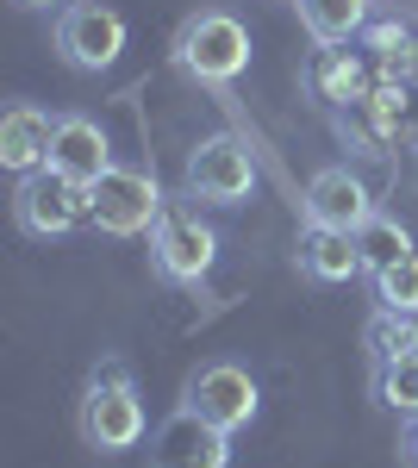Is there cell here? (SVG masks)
<instances>
[{"mask_svg":"<svg viewBox=\"0 0 418 468\" xmlns=\"http://www.w3.org/2000/svg\"><path fill=\"white\" fill-rule=\"evenodd\" d=\"M144 425H150V419H144L132 368H125V362H101V368L88 375V388H81V406H75L81 443L101 450V456H125V450L144 443Z\"/></svg>","mask_w":418,"mask_h":468,"instance_id":"6da1fadb","label":"cell"},{"mask_svg":"<svg viewBox=\"0 0 418 468\" xmlns=\"http://www.w3.org/2000/svg\"><path fill=\"white\" fill-rule=\"evenodd\" d=\"M175 69L194 75L200 88H225V81H238L250 69V32L244 19H231V13H188L181 19V32H175Z\"/></svg>","mask_w":418,"mask_h":468,"instance_id":"7a4b0ae2","label":"cell"},{"mask_svg":"<svg viewBox=\"0 0 418 468\" xmlns=\"http://www.w3.org/2000/svg\"><path fill=\"white\" fill-rule=\"evenodd\" d=\"M256 187V156L238 132H212L188 150L181 163V200H200V207H238Z\"/></svg>","mask_w":418,"mask_h":468,"instance_id":"3957f363","label":"cell"},{"mask_svg":"<svg viewBox=\"0 0 418 468\" xmlns=\"http://www.w3.org/2000/svg\"><path fill=\"white\" fill-rule=\"evenodd\" d=\"M88 200H94V231H106V238H144V231H156V218L169 213L156 176L132 169V163H113L88 187Z\"/></svg>","mask_w":418,"mask_h":468,"instance_id":"277c9868","label":"cell"},{"mask_svg":"<svg viewBox=\"0 0 418 468\" xmlns=\"http://www.w3.org/2000/svg\"><path fill=\"white\" fill-rule=\"evenodd\" d=\"M13 218H19L26 238L50 244V238H70L75 225H94V200H88L81 181L57 176V169H32L13 187Z\"/></svg>","mask_w":418,"mask_h":468,"instance_id":"5b68a950","label":"cell"},{"mask_svg":"<svg viewBox=\"0 0 418 468\" xmlns=\"http://www.w3.org/2000/svg\"><path fill=\"white\" fill-rule=\"evenodd\" d=\"M150 262L163 282H207L219 262V231L200 218V207H169L150 231Z\"/></svg>","mask_w":418,"mask_h":468,"instance_id":"8992f818","label":"cell"},{"mask_svg":"<svg viewBox=\"0 0 418 468\" xmlns=\"http://www.w3.org/2000/svg\"><path fill=\"white\" fill-rule=\"evenodd\" d=\"M57 50H63V63L81 75H101L119 63V50H125V19L106 6V0H70L63 13H57Z\"/></svg>","mask_w":418,"mask_h":468,"instance_id":"52a82bcc","label":"cell"},{"mask_svg":"<svg viewBox=\"0 0 418 468\" xmlns=\"http://www.w3.org/2000/svg\"><path fill=\"white\" fill-rule=\"evenodd\" d=\"M181 406L200 412L219 431H244L250 419H256V406H263V394H256L250 368H238V362H200L188 375V388H181Z\"/></svg>","mask_w":418,"mask_h":468,"instance_id":"ba28073f","label":"cell"},{"mask_svg":"<svg viewBox=\"0 0 418 468\" xmlns=\"http://www.w3.org/2000/svg\"><path fill=\"white\" fill-rule=\"evenodd\" d=\"M225 463H231V431L207 425L188 406H175L150 431V468H225Z\"/></svg>","mask_w":418,"mask_h":468,"instance_id":"9c48e42d","label":"cell"},{"mask_svg":"<svg viewBox=\"0 0 418 468\" xmlns=\"http://www.w3.org/2000/svg\"><path fill=\"white\" fill-rule=\"evenodd\" d=\"M300 213H306V225L362 231V225L375 218V200H369L362 176H349L344 163H331V169H318V176L306 181V200H300Z\"/></svg>","mask_w":418,"mask_h":468,"instance_id":"30bf717a","label":"cell"},{"mask_svg":"<svg viewBox=\"0 0 418 468\" xmlns=\"http://www.w3.org/2000/svg\"><path fill=\"white\" fill-rule=\"evenodd\" d=\"M44 169L81 181V187H94V181L113 169L106 125H101V119H88V112H63V119H57V132H50V163H44Z\"/></svg>","mask_w":418,"mask_h":468,"instance_id":"8fae6325","label":"cell"},{"mask_svg":"<svg viewBox=\"0 0 418 468\" xmlns=\"http://www.w3.org/2000/svg\"><path fill=\"white\" fill-rule=\"evenodd\" d=\"M300 275L318 282V288H338V282L369 275V269H362V244H356V231L306 225V231H300Z\"/></svg>","mask_w":418,"mask_h":468,"instance_id":"7c38bea8","label":"cell"},{"mask_svg":"<svg viewBox=\"0 0 418 468\" xmlns=\"http://www.w3.org/2000/svg\"><path fill=\"white\" fill-rule=\"evenodd\" d=\"M50 132H57V119L38 107H6V119H0V163L13 169V176H32V169H44L50 163Z\"/></svg>","mask_w":418,"mask_h":468,"instance_id":"4fadbf2b","label":"cell"},{"mask_svg":"<svg viewBox=\"0 0 418 468\" xmlns=\"http://www.w3.org/2000/svg\"><path fill=\"white\" fill-rule=\"evenodd\" d=\"M306 88H313L318 101H331V107H356L375 81H369V69L349 57V50H338V44H325L313 57V69H306Z\"/></svg>","mask_w":418,"mask_h":468,"instance_id":"5bb4252c","label":"cell"},{"mask_svg":"<svg viewBox=\"0 0 418 468\" xmlns=\"http://www.w3.org/2000/svg\"><path fill=\"white\" fill-rule=\"evenodd\" d=\"M313 44H349L369 26V0H294Z\"/></svg>","mask_w":418,"mask_h":468,"instance_id":"9a60e30c","label":"cell"},{"mask_svg":"<svg viewBox=\"0 0 418 468\" xmlns=\"http://www.w3.org/2000/svg\"><path fill=\"white\" fill-rule=\"evenodd\" d=\"M356 244H362V269H369V275H381V269H393L400 256H413L406 225H400V218H387V213L369 218V225L356 231Z\"/></svg>","mask_w":418,"mask_h":468,"instance_id":"2e32d148","label":"cell"},{"mask_svg":"<svg viewBox=\"0 0 418 468\" xmlns=\"http://www.w3.org/2000/svg\"><path fill=\"white\" fill-rule=\"evenodd\" d=\"M375 282V300H381V313H400V319H418V250L400 256L393 269L381 275H369Z\"/></svg>","mask_w":418,"mask_h":468,"instance_id":"e0dca14e","label":"cell"},{"mask_svg":"<svg viewBox=\"0 0 418 468\" xmlns=\"http://www.w3.org/2000/svg\"><path fill=\"white\" fill-rule=\"evenodd\" d=\"M375 394H381V406L418 419V350L413 356H393V362H375Z\"/></svg>","mask_w":418,"mask_h":468,"instance_id":"ac0fdd59","label":"cell"},{"mask_svg":"<svg viewBox=\"0 0 418 468\" xmlns=\"http://www.w3.org/2000/svg\"><path fill=\"white\" fill-rule=\"evenodd\" d=\"M369 350H375V362L413 356V350H418V319H400V313H381V319L369 324Z\"/></svg>","mask_w":418,"mask_h":468,"instance_id":"d6986e66","label":"cell"},{"mask_svg":"<svg viewBox=\"0 0 418 468\" xmlns=\"http://www.w3.org/2000/svg\"><path fill=\"white\" fill-rule=\"evenodd\" d=\"M387 75L406 81V88H418V32H406L393 50H387Z\"/></svg>","mask_w":418,"mask_h":468,"instance_id":"ffe728a7","label":"cell"},{"mask_svg":"<svg viewBox=\"0 0 418 468\" xmlns=\"http://www.w3.org/2000/svg\"><path fill=\"white\" fill-rule=\"evenodd\" d=\"M400 450H406V463L418 468V419H406V437H400Z\"/></svg>","mask_w":418,"mask_h":468,"instance_id":"44dd1931","label":"cell"},{"mask_svg":"<svg viewBox=\"0 0 418 468\" xmlns=\"http://www.w3.org/2000/svg\"><path fill=\"white\" fill-rule=\"evenodd\" d=\"M406 144H418V88H413V119H406Z\"/></svg>","mask_w":418,"mask_h":468,"instance_id":"7402d4cb","label":"cell"},{"mask_svg":"<svg viewBox=\"0 0 418 468\" xmlns=\"http://www.w3.org/2000/svg\"><path fill=\"white\" fill-rule=\"evenodd\" d=\"M13 6H32L38 13V6H70V0H13Z\"/></svg>","mask_w":418,"mask_h":468,"instance_id":"603a6c76","label":"cell"}]
</instances>
